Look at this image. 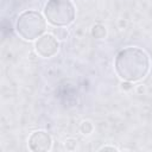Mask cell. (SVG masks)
I'll return each mask as SVG.
<instances>
[{
  "label": "cell",
  "instance_id": "3957f363",
  "mask_svg": "<svg viewBox=\"0 0 152 152\" xmlns=\"http://www.w3.org/2000/svg\"><path fill=\"white\" fill-rule=\"evenodd\" d=\"M15 28L21 38L26 40H34L43 36L46 28V23L39 12L25 11L18 17Z\"/></svg>",
  "mask_w": 152,
  "mask_h": 152
},
{
  "label": "cell",
  "instance_id": "9c48e42d",
  "mask_svg": "<svg viewBox=\"0 0 152 152\" xmlns=\"http://www.w3.org/2000/svg\"><path fill=\"white\" fill-rule=\"evenodd\" d=\"M76 146H77V141L75 139H66L65 142H64V147L68 150V151H74L76 150Z\"/></svg>",
  "mask_w": 152,
  "mask_h": 152
},
{
  "label": "cell",
  "instance_id": "5b68a950",
  "mask_svg": "<svg viewBox=\"0 0 152 152\" xmlns=\"http://www.w3.org/2000/svg\"><path fill=\"white\" fill-rule=\"evenodd\" d=\"M52 139L45 131H36L28 137V148L34 152H46L51 150Z\"/></svg>",
  "mask_w": 152,
  "mask_h": 152
},
{
  "label": "cell",
  "instance_id": "30bf717a",
  "mask_svg": "<svg viewBox=\"0 0 152 152\" xmlns=\"http://www.w3.org/2000/svg\"><path fill=\"white\" fill-rule=\"evenodd\" d=\"M107 150H110V151H118V148L115 146H102L99 148V151H107Z\"/></svg>",
  "mask_w": 152,
  "mask_h": 152
},
{
  "label": "cell",
  "instance_id": "ba28073f",
  "mask_svg": "<svg viewBox=\"0 0 152 152\" xmlns=\"http://www.w3.org/2000/svg\"><path fill=\"white\" fill-rule=\"evenodd\" d=\"M53 36L56 38H58V39H65L68 37V31L65 28H61V27L59 28H55Z\"/></svg>",
  "mask_w": 152,
  "mask_h": 152
},
{
  "label": "cell",
  "instance_id": "277c9868",
  "mask_svg": "<svg viewBox=\"0 0 152 152\" xmlns=\"http://www.w3.org/2000/svg\"><path fill=\"white\" fill-rule=\"evenodd\" d=\"M34 48H36L37 53L40 57L49 58V57H52L57 53V51L59 49V43L53 34L48 33V34L40 36L36 40Z\"/></svg>",
  "mask_w": 152,
  "mask_h": 152
},
{
  "label": "cell",
  "instance_id": "52a82bcc",
  "mask_svg": "<svg viewBox=\"0 0 152 152\" xmlns=\"http://www.w3.org/2000/svg\"><path fill=\"white\" fill-rule=\"evenodd\" d=\"M80 131H81L82 134H84V135H89V134L94 131V125L91 124V121H89V120H84V121H82L81 125H80Z\"/></svg>",
  "mask_w": 152,
  "mask_h": 152
},
{
  "label": "cell",
  "instance_id": "6da1fadb",
  "mask_svg": "<svg viewBox=\"0 0 152 152\" xmlns=\"http://www.w3.org/2000/svg\"><path fill=\"white\" fill-rule=\"evenodd\" d=\"M114 68L120 78L137 82L144 78L150 70L148 55L139 48L129 46L120 50L115 57Z\"/></svg>",
  "mask_w": 152,
  "mask_h": 152
},
{
  "label": "cell",
  "instance_id": "8992f818",
  "mask_svg": "<svg viewBox=\"0 0 152 152\" xmlns=\"http://www.w3.org/2000/svg\"><path fill=\"white\" fill-rule=\"evenodd\" d=\"M106 34H107V30H106V27H104L103 25L96 24V25H94V26L91 27V36H93L94 38H96V39H102V38L106 37Z\"/></svg>",
  "mask_w": 152,
  "mask_h": 152
},
{
  "label": "cell",
  "instance_id": "7a4b0ae2",
  "mask_svg": "<svg viewBox=\"0 0 152 152\" xmlns=\"http://www.w3.org/2000/svg\"><path fill=\"white\" fill-rule=\"evenodd\" d=\"M44 15L52 26L63 27L75 20L76 10L70 0H49L44 7Z\"/></svg>",
  "mask_w": 152,
  "mask_h": 152
}]
</instances>
